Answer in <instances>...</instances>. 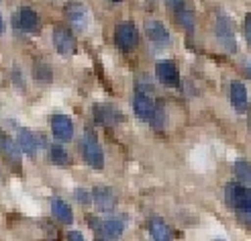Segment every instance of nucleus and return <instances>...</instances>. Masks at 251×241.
Here are the masks:
<instances>
[{"instance_id": "nucleus-1", "label": "nucleus", "mask_w": 251, "mask_h": 241, "mask_svg": "<svg viewBox=\"0 0 251 241\" xmlns=\"http://www.w3.org/2000/svg\"><path fill=\"white\" fill-rule=\"evenodd\" d=\"M82 156L86 160L88 166H92L94 170H102L104 168V154L100 147L98 139L92 131H86L82 137Z\"/></svg>"}, {"instance_id": "nucleus-2", "label": "nucleus", "mask_w": 251, "mask_h": 241, "mask_svg": "<svg viewBox=\"0 0 251 241\" xmlns=\"http://www.w3.org/2000/svg\"><path fill=\"white\" fill-rule=\"evenodd\" d=\"M225 196H227V202L231 209L251 214V188H245L241 184H227Z\"/></svg>"}, {"instance_id": "nucleus-3", "label": "nucleus", "mask_w": 251, "mask_h": 241, "mask_svg": "<svg viewBox=\"0 0 251 241\" xmlns=\"http://www.w3.org/2000/svg\"><path fill=\"white\" fill-rule=\"evenodd\" d=\"M139 41V35H137V27L133 23H119L115 27V43L123 52H131V49Z\"/></svg>"}, {"instance_id": "nucleus-4", "label": "nucleus", "mask_w": 251, "mask_h": 241, "mask_svg": "<svg viewBox=\"0 0 251 241\" xmlns=\"http://www.w3.org/2000/svg\"><path fill=\"white\" fill-rule=\"evenodd\" d=\"M217 39L219 43L227 49L229 54L237 52V41H235V31H233V23L229 17L219 15L217 17Z\"/></svg>"}, {"instance_id": "nucleus-5", "label": "nucleus", "mask_w": 251, "mask_h": 241, "mask_svg": "<svg viewBox=\"0 0 251 241\" xmlns=\"http://www.w3.org/2000/svg\"><path fill=\"white\" fill-rule=\"evenodd\" d=\"M155 76L157 80L164 84V86H172L176 88L180 84V72H178V66H176V61L172 59H161L157 61L155 66Z\"/></svg>"}, {"instance_id": "nucleus-6", "label": "nucleus", "mask_w": 251, "mask_h": 241, "mask_svg": "<svg viewBox=\"0 0 251 241\" xmlns=\"http://www.w3.org/2000/svg\"><path fill=\"white\" fill-rule=\"evenodd\" d=\"M145 33H147V37H149V39H151L155 45L166 47V45L172 43L170 31L164 27V23L157 21V19H147V21H145Z\"/></svg>"}, {"instance_id": "nucleus-7", "label": "nucleus", "mask_w": 251, "mask_h": 241, "mask_svg": "<svg viewBox=\"0 0 251 241\" xmlns=\"http://www.w3.org/2000/svg\"><path fill=\"white\" fill-rule=\"evenodd\" d=\"M133 108H135V115L139 117V119H143V121H149L153 117V112H155V103H153V98L149 96V94H145L143 90H139L135 94V98H133Z\"/></svg>"}, {"instance_id": "nucleus-8", "label": "nucleus", "mask_w": 251, "mask_h": 241, "mask_svg": "<svg viewBox=\"0 0 251 241\" xmlns=\"http://www.w3.org/2000/svg\"><path fill=\"white\" fill-rule=\"evenodd\" d=\"M92 198H94V205L98 211L108 213L117 207V194L112 192V188H108V186H96L92 190Z\"/></svg>"}, {"instance_id": "nucleus-9", "label": "nucleus", "mask_w": 251, "mask_h": 241, "mask_svg": "<svg viewBox=\"0 0 251 241\" xmlns=\"http://www.w3.org/2000/svg\"><path fill=\"white\" fill-rule=\"evenodd\" d=\"M53 45L61 55H72L76 49V39L66 27H55L53 29Z\"/></svg>"}, {"instance_id": "nucleus-10", "label": "nucleus", "mask_w": 251, "mask_h": 241, "mask_svg": "<svg viewBox=\"0 0 251 241\" xmlns=\"http://www.w3.org/2000/svg\"><path fill=\"white\" fill-rule=\"evenodd\" d=\"M96 227L94 231H98L100 237H108V239H115V237H121L123 231H125V223L121 219H104V221H94L90 219Z\"/></svg>"}, {"instance_id": "nucleus-11", "label": "nucleus", "mask_w": 251, "mask_h": 241, "mask_svg": "<svg viewBox=\"0 0 251 241\" xmlns=\"http://www.w3.org/2000/svg\"><path fill=\"white\" fill-rule=\"evenodd\" d=\"M51 133L59 141H70L74 137V123L66 115H53L51 117Z\"/></svg>"}, {"instance_id": "nucleus-12", "label": "nucleus", "mask_w": 251, "mask_h": 241, "mask_svg": "<svg viewBox=\"0 0 251 241\" xmlns=\"http://www.w3.org/2000/svg\"><path fill=\"white\" fill-rule=\"evenodd\" d=\"M17 19H19V27H21L23 31L35 33L37 29H39V15H37V12H35L33 8H29V6H23V8L19 10Z\"/></svg>"}, {"instance_id": "nucleus-13", "label": "nucleus", "mask_w": 251, "mask_h": 241, "mask_svg": "<svg viewBox=\"0 0 251 241\" xmlns=\"http://www.w3.org/2000/svg\"><path fill=\"white\" fill-rule=\"evenodd\" d=\"M94 119L98 125H104V127H112L119 123V112L112 108L110 105H96L94 107Z\"/></svg>"}, {"instance_id": "nucleus-14", "label": "nucleus", "mask_w": 251, "mask_h": 241, "mask_svg": "<svg viewBox=\"0 0 251 241\" xmlns=\"http://www.w3.org/2000/svg\"><path fill=\"white\" fill-rule=\"evenodd\" d=\"M229 96H231V105L237 112H245L247 110V90L241 82H233L229 88Z\"/></svg>"}, {"instance_id": "nucleus-15", "label": "nucleus", "mask_w": 251, "mask_h": 241, "mask_svg": "<svg viewBox=\"0 0 251 241\" xmlns=\"http://www.w3.org/2000/svg\"><path fill=\"white\" fill-rule=\"evenodd\" d=\"M17 145L23 154L27 156H35L37 154V147H39V141H37V137L29 131V129H21L17 133Z\"/></svg>"}, {"instance_id": "nucleus-16", "label": "nucleus", "mask_w": 251, "mask_h": 241, "mask_svg": "<svg viewBox=\"0 0 251 241\" xmlns=\"http://www.w3.org/2000/svg\"><path fill=\"white\" fill-rule=\"evenodd\" d=\"M66 15L72 21L74 27H78V29H84L86 25H88V21H90V17H88V10L82 4H78V2L68 4L66 6Z\"/></svg>"}, {"instance_id": "nucleus-17", "label": "nucleus", "mask_w": 251, "mask_h": 241, "mask_svg": "<svg viewBox=\"0 0 251 241\" xmlns=\"http://www.w3.org/2000/svg\"><path fill=\"white\" fill-rule=\"evenodd\" d=\"M0 156L6 158V161L15 163V166H17L19 160H21V149H19V145L12 143L4 133H0Z\"/></svg>"}, {"instance_id": "nucleus-18", "label": "nucleus", "mask_w": 251, "mask_h": 241, "mask_svg": "<svg viewBox=\"0 0 251 241\" xmlns=\"http://www.w3.org/2000/svg\"><path fill=\"white\" fill-rule=\"evenodd\" d=\"M51 213H53V217L61 223H66V225H72L74 223V214H72V209L68 202H64L61 198H53L51 200Z\"/></svg>"}, {"instance_id": "nucleus-19", "label": "nucleus", "mask_w": 251, "mask_h": 241, "mask_svg": "<svg viewBox=\"0 0 251 241\" xmlns=\"http://www.w3.org/2000/svg\"><path fill=\"white\" fill-rule=\"evenodd\" d=\"M149 235H151L153 239H159V241H166L172 237V231H170V227L166 225L164 219H159V217H153L151 221H149Z\"/></svg>"}, {"instance_id": "nucleus-20", "label": "nucleus", "mask_w": 251, "mask_h": 241, "mask_svg": "<svg viewBox=\"0 0 251 241\" xmlns=\"http://www.w3.org/2000/svg\"><path fill=\"white\" fill-rule=\"evenodd\" d=\"M233 172L243 184H251V163L247 160H237L233 163Z\"/></svg>"}, {"instance_id": "nucleus-21", "label": "nucleus", "mask_w": 251, "mask_h": 241, "mask_svg": "<svg viewBox=\"0 0 251 241\" xmlns=\"http://www.w3.org/2000/svg\"><path fill=\"white\" fill-rule=\"evenodd\" d=\"M35 80L37 84H49L53 80V72H51V66L45 61H37L35 63Z\"/></svg>"}, {"instance_id": "nucleus-22", "label": "nucleus", "mask_w": 251, "mask_h": 241, "mask_svg": "<svg viewBox=\"0 0 251 241\" xmlns=\"http://www.w3.org/2000/svg\"><path fill=\"white\" fill-rule=\"evenodd\" d=\"M51 161L55 163V166H68V163H70L68 151L61 145H53L51 147Z\"/></svg>"}, {"instance_id": "nucleus-23", "label": "nucleus", "mask_w": 251, "mask_h": 241, "mask_svg": "<svg viewBox=\"0 0 251 241\" xmlns=\"http://www.w3.org/2000/svg\"><path fill=\"white\" fill-rule=\"evenodd\" d=\"M176 17H178V23L182 25L186 31H192V29H194V19H192V15H190V10L180 8V10H176Z\"/></svg>"}, {"instance_id": "nucleus-24", "label": "nucleus", "mask_w": 251, "mask_h": 241, "mask_svg": "<svg viewBox=\"0 0 251 241\" xmlns=\"http://www.w3.org/2000/svg\"><path fill=\"white\" fill-rule=\"evenodd\" d=\"M76 198L82 202V205H90V200H92V196L86 192V190H82V188H78L76 190Z\"/></svg>"}, {"instance_id": "nucleus-25", "label": "nucleus", "mask_w": 251, "mask_h": 241, "mask_svg": "<svg viewBox=\"0 0 251 241\" xmlns=\"http://www.w3.org/2000/svg\"><path fill=\"white\" fill-rule=\"evenodd\" d=\"M243 29H245V39H247V43L251 45V12L245 17V23H243Z\"/></svg>"}, {"instance_id": "nucleus-26", "label": "nucleus", "mask_w": 251, "mask_h": 241, "mask_svg": "<svg viewBox=\"0 0 251 241\" xmlns=\"http://www.w3.org/2000/svg\"><path fill=\"white\" fill-rule=\"evenodd\" d=\"M184 2H186V0H166V4H168L172 10H180V8H184Z\"/></svg>"}, {"instance_id": "nucleus-27", "label": "nucleus", "mask_w": 251, "mask_h": 241, "mask_svg": "<svg viewBox=\"0 0 251 241\" xmlns=\"http://www.w3.org/2000/svg\"><path fill=\"white\" fill-rule=\"evenodd\" d=\"M68 239H74V241H82V239H84V235H82V233H78V231H70V233H68Z\"/></svg>"}, {"instance_id": "nucleus-28", "label": "nucleus", "mask_w": 251, "mask_h": 241, "mask_svg": "<svg viewBox=\"0 0 251 241\" xmlns=\"http://www.w3.org/2000/svg\"><path fill=\"white\" fill-rule=\"evenodd\" d=\"M2 29H4V23H2V17H0V33H2Z\"/></svg>"}, {"instance_id": "nucleus-29", "label": "nucleus", "mask_w": 251, "mask_h": 241, "mask_svg": "<svg viewBox=\"0 0 251 241\" xmlns=\"http://www.w3.org/2000/svg\"><path fill=\"white\" fill-rule=\"evenodd\" d=\"M110 2H121V0H110Z\"/></svg>"}]
</instances>
